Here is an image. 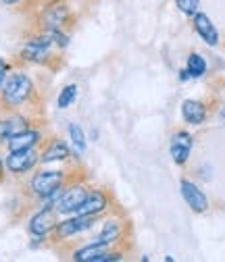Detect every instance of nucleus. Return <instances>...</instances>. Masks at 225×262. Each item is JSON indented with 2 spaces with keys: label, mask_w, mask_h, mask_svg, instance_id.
Masks as SVG:
<instances>
[{
  "label": "nucleus",
  "mask_w": 225,
  "mask_h": 262,
  "mask_svg": "<svg viewBox=\"0 0 225 262\" xmlns=\"http://www.w3.org/2000/svg\"><path fill=\"white\" fill-rule=\"evenodd\" d=\"M0 3H3V5H9V7H13V5H19L21 0H0Z\"/></svg>",
  "instance_id": "b1692460"
},
{
  "label": "nucleus",
  "mask_w": 225,
  "mask_h": 262,
  "mask_svg": "<svg viewBox=\"0 0 225 262\" xmlns=\"http://www.w3.org/2000/svg\"><path fill=\"white\" fill-rule=\"evenodd\" d=\"M175 5L177 9L183 13V15H194L198 13V7H200V0H175Z\"/></svg>",
  "instance_id": "412c9836"
},
{
  "label": "nucleus",
  "mask_w": 225,
  "mask_h": 262,
  "mask_svg": "<svg viewBox=\"0 0 225 262\" xmlns=\"http://www.w3.org/2000/svg\"><path fill=\"white\" fill-rule=\"evenodd\" d=\"M186 71L190 73V77H192V79L202 77V75L207 73V60H204L200 54L192 52V54L188 56V67H186Z\"/></svg>",
  "instance_id": "a211bd4d"
},
{
  "label": "nucleus",
  "mask_w": 225,
  "mask_h": 262,
  "mask_svg": "<svg viewBox=\"0 0 225 262\" xmlns=\"http://www.w3.org/2000/svg\"><path fill=\"white\" fill-rule=\"evenodd\" d=\"M56 214H58V212H56L52 206L40 208L34 216L29 219V223H27V229H29L31 237H48V235L52 233V229L56 227V223H58Z\"/></svg>",
  "instance_id": "6e6552de"
},
{
  "label": "nucleus",
  "mask_w": 225,
  "mask_h": 262,
  "mask_svg": "<svg viewBox=\"0 0 225 262\" xmlns=\"http://www.w3.org/2000/svg\"><path fill=\"white\" fill-rule=\"evenodd\" d=\"M34 81L23 71H13L7 73L3 88H0V106L7 111H15L23 104H27L34 98Z\"/></svg>",
  "instance_id": "f257e3e1"
},
{
  "label": "nucleus",
  "mask_w": 225,
  "mask_h": 262,
  "mask_svg": "<svg viewBox=\"0 0 225 262\" xmlns=\"http://www.w3.org/2000/svg\"><path fill=\"white\" fill-rule=\"evenodd\" d=\"M25 129H29V117L19 115V113L3 117L0 119V144H5L11 136L21 134V131H25Z\"/></svg>",
  "instance_id": "f8f14e48"
},
{
  "label": "nucleus",
  "mask_w": 225,
  "mask_h": 262,
  "mask_svg": "<svg viewBox=\"0 0 225 262\" xmlns=\"http://www.w3.org/2000/svg\"><path fill=\"white\" fill-rule=\"evenodd\" d=\"M181 117L188 125H202L207 121V106L200 100H183Z\"/></svg>",
  "instance_id": "f3484780"
},
{
  "label": "nucleus",
  "mask_w": 225,
  "mask_h": 262,
  "mask_svg": "<svg viewBox=\"0 0 225 262\" xmlns=\"http://www.w3.org/2000/svg\"><path fill=\"white\" fill-rule=\"evenodd\" d=\"M0 108H3V106H0Z\"/></svg>",
  "instance_id": "a878e982"
},
{
  "label": "nucleus",
  "mask_w": 225,
  "mask_h": 262,
  "mask_svg": "<svg viewBox=\"0 0 225 262\" xmlns=\"http://www.w3.org/2000/svg\"><path fill=\"white\" fill-rule=\"evenodd\" d=\"M109 208V193L103 189H90L84 204L77 208L75 214H92V216H98L100 212H105Z\"/></svg>",
  "instance_id": "9d476101"
},
{
  "label": "nucleus",
  "mask_w": 225,
  "mask_h": 262,
  "mask_svg": "<svg viewBox=\"0 0 225 262\" xmlns=\"http://www.w3.org/2000/svg\"><path fill=\"white\" fill-rule=\"evenodd\" d=\"M40 29H63L65 31L73 23L71 9L67 7L65 0H50L46 3L38 15Z\"/></svg>",
  "instance_id": "f03ea898"
},
{
  "label": "nucleus",
  "mask_w": 225,
  "mask_h": 262,
  "mask_svg": "<svg viewBox=\"0 0 225 262\" xmlns=\"http://www.w3.org/2000/svg\"><path fill=\"white\" fill-rule=\"evenodd\" d=\"M88 185L86 183H69V185H65L63 187V193L58 195V200L54 202V210L58 212V214H75L77 212V208L84 204V200H86V195H88Z\"/></svg>",
  "instance_id": "39448f33"
},
{
  "label": "nucleus",
  "mask_w": 225,
  "mask_h": 262,
  "mask_svg": "<svg viewBox=\"0 0 225 262\" xmlns=\"http://www.w3.org/2000/svg\"><path fill=\"white\" fill-rule=\"evenodd\" d=\"M75 98H77V85L69 83V85H65L60 90V94L56 98V104H58V108H69L75 102Z\"/></svg>",
  "instance_id": "6ab92c4d"
},
{
  "label": "nucleus",
  "mask_w": 225,
  "mask_h": 262,
  "mask_svg": "<svg viewBox=\"0 0 225 262\" xmlns=\"http://www.w3.org/2000/svg\"><path fill=\"white\" fill-rule=\"evenodd\" d=\"M181 195H183L186 204L194 212H207L209 210V198L204 195V191L198 189V185H194L188 179L181 181Z\"/></svg>",
  "instance_id": "9b49d317"
},
{
  "label": "nucleus",
  "mask_w": 225,
  "mask_h": 262,
  "mask_svg": "<svg viewBox=\"0 0 225 262\" xmlns=\"http://www.w3.org/2000/svg\"><path fill=\"white\" fill-rule=\"evenodd\" d=\"M219 119H221V123H223V125H225V106H223V108H221V113H219Z\"/></svg>",
  "instance_id": "393cba45"
},
{
  "label": "nucleus",
  "mask_w": 225,
  "mask_h": 262,
  "mask_svg": "<svg viewBox=\"0 0 225 262\" xmlns=\"http://www.w3.org/2000/svg\"><path fill=\"white\" fill-rule=\"evenodd\" d=\"M94 223H96V216H92V214H75L67 221L56 223V227L52 229L50 235H52L54 242H65L73 235H79V233L88 231L90 227H94Z\"/></svg>",
  "instance_id": "423d86ee"
},
{
  "label": "nucleus",
  "mask_w": 225,
  "mask_h": 262,
  "mask_svg": "<svg viewBox=\"0 0 225 262\" xmlns=\"http://www.w3.org/2000/svg\"><path fill=\"white\" fill-rule=\"evenodd\" d=\"M0 181H5V160L0 158Z\"/></svg>",
  "instance_id": "5701e85b"
},
{
  "label": "nucleus",
  "mask_w": 225,
  "mask_h": 262,
  "mask_svg": "<svg viewBox=\"0 0 225 262\" xmlns=\"http://www.w3.org/2000/svg\"><path fill=\"white\" fill-rule=\"evenodd\" d=\"M65 185V171H38L29 179V191L34 198L46 200Z\"/></svg>",
  "instance_id": "7ed1b4c3"
},
{
  "label": "nucleus",
  "mask_w": 225,
  "mask_h": 262,
  "mask_svg": "<svg viewBox=\"0 0 225 262\" xmlns=\"http://www.w3.org/2000/svg\"><path fill=\"white\" fill-rule=\"evenodd\" d=\"M54 48H56V46L40 31L38 36L29 38V40L23 44L19 56H21V60L31 62V64H48L50 58H52V50H54Z\"/></svg>",
  "instance_id": "20e7f679"
},
{
  "label": "nucleus",
  "mask_w": 225,
  "mask_h": 262,
  "mask_svg": "<svg viewBox=\"0 0 225 262\" xmlns=\"http://www.w3.org/2000/svg\"><path fill=\"white\" fill-rule=\"evenodd\" d=\"M69 138H71V144H73L75 152L81 154L86 150V136H84V129L77 123H71L69 125Z\"/></svg>",
  "instance_id": "aec40b11"
},
{
  "label": "nucleus",
  "mask_w": 225,
  "mask_h": 262,
  "mask_svg": "<svg viewBox=\"0 0 225 262\" xmlns=\"http://www.w3.org/2000/svg\"><path fill=\"white\" fill-rule=\"evenodd\" d=\"M9 69H11V64L5 58H0V88H3V81H5V77L9 73Z\"/></svg>",
  "instance_id": "4be33fe9"
},
{
  "label": "nucleus",
  "mask_w": 225,
  "mask_h": 262,
  "mask_svg": "<svg viewBox=\"0 0 225 262\" xmlns=\"http://www.w3.org/2000/svg\"><path fill=\"white\" fill-rule=\"evenodd\" d=\"M40 162V152L36 148H23V150H9L5 158V167L13 175H25Z\"/></svg>",
  "instance_id": "0eeeda50"
},
{
  "label": "nucleus",
  "mask_w": 225,
  "mask_h": 262,
  "mask_svg": "<svg viewBox=\"0 0 225 262\" xmlns=\"http://www.w3.org/2000/svg\"><path fill=\"white\" fill-rule=\"evenodd\" d=\"M121 235H123V223L117 221V219H109V221L103 223L100 233L96 235L92 242H94V244H103V246H109V248H111L113 244H117V242L121 239Z\"/></svg>",
  "instance_id": "2eb2a0df"
},
{
  "label": "nucleus",
  "mask_w": 225,
  "mask_h": 262,
  "mask_svg": "<svg viewBox=\"0 0 225 262\" xmlns=\"http://www.w3.org/2000/svg\"><path fill=\"white\" fill-rule=\"evenodd\" d=\"M192 146H194V140H192V136L188 134V131H177V134L171 138V158L175 165H186L190 154H192Z\"/></svg>",
  "instance_id": "1a4fd4ad"
},
{
  "label": "nucleus",
  "mask_w": 225,
  "mask_h": 262,
  "mask_svg": "<svg viewBox=\"0 0 225 262\" xmlns=\"http://www.w3.org/2000/svg\"><path fill=\"white\" fill-rule=\"evenodd\" d=\"M69 156H71V150H69L67 142H63L60 138H52L48 142V146L40 152V162H42V165H50V162L67 160Z\"/></svg>",
  "instance_id": "ddd939ff"
},
{
  "label": "nucleus",
  "mask_w": 225,
  "mask_h": 262,
  "mask_svg": "<svg viewBox=\"0 0 225 262\" xmlns=\"http://www.w3.org/2000/svg\"><path fill=\"white\" fill-rule=\"evenodd\" d=\"M192 19H194L196 34H198L209 46H217V44H219V31H217V27L213 25V21H211L204 13H194V15H192Z\"/></svg>",
  "instance_id": "4468645a"
},
{
  "label": "nucleus",
  "mask_w": 225,
  "mask_h": 262,
  "mask_svg": "<svg viewBox=\"0 0 225 262\" xmlns=\"http://www.w3.org/2000/svg\"><path fill=\"white\" fill-rule=\"evenodd\" d=\"M42 142V134L38 129H25L21 134H15L7 140V148L9 150H23V148H36Z\"/></svg>",
  "instance_id": "dca6fc26"
}]
</instances>
